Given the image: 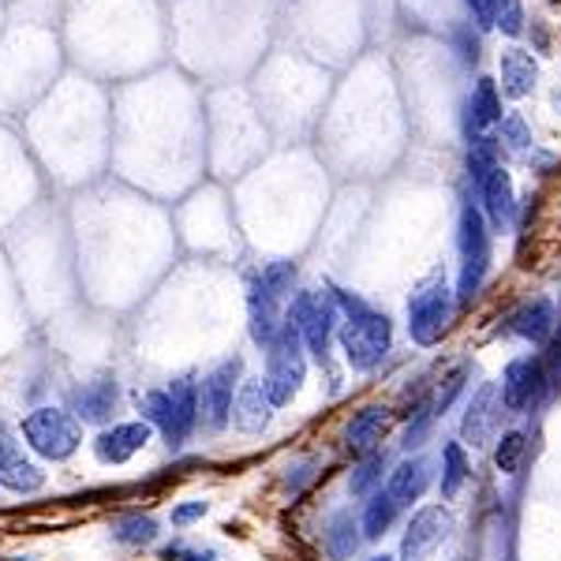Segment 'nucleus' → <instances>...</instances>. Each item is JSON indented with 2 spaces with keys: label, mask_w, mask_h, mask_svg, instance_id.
<instances>
[{
  "label": "nucleus",
  "mask_w": 561,
  "mask_h": 561,
  "mask_svg": "<svg viewBox=\"0 0 561 561\" xmlns=\"http://www.w3.org/2000/svg\"><path fill=\"white\" fill-rule=\"evenodd\" d=\"M330 293L341 311V325H337L341 356H345V364L356 375H370L393 352V319L386 311H378V307H370L359 293H348V288L337 285H330Z\"/></svg>",
  "instance_id": "f257e3e1"
},
{
  "label": "nucleus",
  "mask_w": 561,
  "mask_h": 561,
  "mask_svg": "<svg viewBox=\"0 0 561 561\" xmlns=\"http://www.w3.org/2000/svg\"><path fill=\"white\" fill-rule=\"evenodd\" d=\"M293 293H296V262L277 259L251 274V280H248V330L259 348H266L280 333V325H285V307L293 300Z\"/></svg>",
  "instance_id": "f03ea898"
},
{
  "label": "nucleus",
  "mask_w": 561,
  "mask_h": 561,
  "mask_svg": "<svg viewBox=\"0 0 561 561\" xmlns=\"http://www.w3.org/2000/svg\"><path fill=\"white\" fill-rule=\"evenodd\" d=\"M457 255H460V270H457V307H468L483 293L486 277H491V225H486L483 210H479L476 195L460 198V214H457Z\"/></svg>",
  "instance_id": "7ed1b4c3"
},
{
  "label": "nucleus",
  "mask_w": 561,
  "mask_h": 561,
  "mask_svg": "<svg viewBox=\"0 0 561 561\" xmlns=\"http://www.w3.org/2000/svg\"><path fill=\"white\" fill-rule=\"evenodd\" d=\"M139 412L150 427L161 431L169 449H180L198 427V382L192 375H180L165 389H150L139 397Z\"/></svg>",
  "instance_id": "20e7f679"
},
{
  "label": "nucleus",
  "mask_w": 561,
  "mask_h": 561,
  "mask_svg": "<svg viewBox=\"0 0 561 561\" xmlns=\"http://www.w3.org/2000/svg\"><path fill=\"white\" fill-rule=\"evenodd\" d=\"M285 322H293L304 337V348L314 364H330V348L337 341L341 311L330 288H296L285 307Z\"/></svg>",
  "instance_id": "39448f33"
},
{
  "label": "nucleus",
  "mask_w": 561,
  "mask_h": 561,
  "mask_svg": "<svg viewBox=\"0 0 561 561\" xmlns=\"http://www.w3.org/2000/svg\"><path fill=\"white\" fill-rule=\"evenodd\" d=\"M304 378H307L304 337L293 322H285L277 337L266 345V375H262V386H266L270 404H274V409L293 404V397L304 389Z\"/></svg>",
  "instance_id": "423d86ee"
},
{
  "label": "nucleus",
  "mask_w": 561,
  "mask_h": 561,
  "mask_svg": "<svg viewBox=\"0 0 561 561\" xmlns=\"http://www.w3.org/2000/svg\"><path fill=\"white\" fill-rule=\"evenodd\" d=\"M454 314H457L454 288H449L442 277L427 280L423 288H415L412 300H409V337L420 348H434L449 333Z\"/></svg>",
  "instance_id": "0eeeda50"
},
{
  "label": "nucleus",
  "mask_w": 561,
  "mask_h": 561,
  "mask_svg": "<svg viewBox=\"0 0 561 561\" xmlns=\"http://www.w3.org/2000/svg\"><path fill=\"white\" fill-rule=\"evenodd\" d=\"M23 442L45 460H68L83 442V431H79V420L71 412L42 404L23 420Z\"/></svg>",
  "instance_id": "6e6552de"
},
{
  "label": "nucleus",
  "mask_w": 561,
  "mask_h": 561,
  "mask_svg": "<svg viewBox=\"0 0 561 561\" xmlns=\"http://www.w3.org/2000/svg\"><path fill=\"white\" fill-rule=\"evenodd\" d=\"M243 364L240 356H229L221 364H214L198 382V423L206 431H225L232 423V401H237V389L243 382Z\"/></svg>",
  "instance_id": "1a4fd4ad"
},
{
  "label": "nucleus",
  "mask_w": 561,
  "mask_h": 561,
  "mask_svg": "<svg viewBox=\"0 0 561 561\" xmlns=\"http://www.w3.org/2000/svg\"><path fill=\"white\" fill-rule=\"evenodd\" d=\"M502 409L505 412H531L542 397L550 393L547 370H542V356H517L502 370Z\"/></svg>",
  "instance_id": "9d476101"
},
{
  "label": "nucleus",
  "mask_w": 561,
  "mask_h": 561,
  "mask_svg": "<svg viewBox=\"0 0 561 561\" xmlns=\"http://www.w3.org/2000/svg\"><path fill=\"white\" fill-rule=\"evenodd\" d=\"M449 531H454V513H449L446 505H423V510H415L412 520L404 524L401 558L423 561L449 539Z\"/></svg>",
  "instance_id": "9b49d317"
},
{
  "label": "nucleus",
  "mask_w": 561,
  "mask_h": 561,
  "mask_svg": "<svg viewBox=\"0 0 561 561\" xmlns=\"http://www.w3.org/2000/svg\"><path fill=\"white\" fill-rule=\"evenodd\" d=\"M505 108H502V87L494 83L491 76H479L472 94L465 98V105H460V131H465V142L472 147V142L486 139L497 124H502Z\"/></svg>",
  "instance_id": "f8f14e48"
},
{
  "label": "nucleus",
  "mask_w": 561,
  "mask_h": 561,
  "mask_svg": "<svg viewBox=\"0 0 561 561\" xmlns=\"http://www.w3.org/2000/svg\"><path fill=\"white\" fill-rule=\"evenodd\" d=\"M502 389L497 382H483L465 404V420H460V438L465 446L483 449L497 438V423H502Z\"/></svg>",
  "instance_id": "ddd939ff"
},
{
  "label": "nucleus",
  "mask_w": 561,
  "mask_h": 561,
  "mask_svg": "<svg viewBox=\"0 0 561 561\" xmlns=\"http://www.w3.org/2000/svg\"><path fill=\"white\" fill-rule=\"evenodd\" d=\"M476 203H479V210H483L486 225L497 232L513 229V221H517V210H520L517 187H513V176L505 173L502 165L491 169V173L476 184Z\"/></svg>",
  "instance_id": "4468645a"
},
{
  "label": "nucleus",
  "mask_w": 561,
  "mask_h": 561,
  "mask_svg": "<svg viewBox=\"0 0 561 561\" xmlns=\"http://www.w3.org/2000/svg\"><path fill=\"white\" fill-rule=\"evenodd\" d=\"M389 431H393V412H389L386 404H364V409L345 423L341 442H345L348 454L359 460V457L378 454Z\"/></svg>",
  "instance_id": "2eb2a0df"
},
{
  "label": "nucleus",
  "mask_w": 561,
  "mask_h": 561,
  "mask_svg": "<svg viewBox=\"0 0 561 561\" xmlns=\"http://www.w3.org/2000/svg\"><path fill=\"white\" fill-rule=\"evenodd\" d=\"M42 483H45V472L23 454L15 434L0 420V486L12 494H34V491H42Z\"/></svg>",
  "instance_id": "dca6fc26"
},
{
  "label": "nucleus",
  "mask_w": 561,
  "mask_h": 561,
  "mask_svg": "<svg viewBox=\"0 0 561 561\" xmlns=\"http://www.w3.org/2000/svg\"><path fill=\"white\" fill-rule=\"evenodd\" d=\"M505 330H510L513 337L528 341V345L547 348L550 341H554V333H558V311H554V304H550L547 296H536V300L520 304L517 311H513L510 319H505Z\"/></svg>",
  "instance_id": "f3484780"
},
{
  "label": "nucleus",
  "mask_w": 561,
  "mask_h": 561,
  "mask_svg": "<svg viewBox=\"0 0 561 561\" xmlns=\"http://www.w3.org/2000/svg\"><path fill=\"white\" fill-rule=\"evenodd\" d=\"M153 427L147 420H135V423H113L94 438V457L102 465H128V460L147 449Z\"/></svg>",
  "instance_id": "a211bd4d"
},
{
  "label": "nucleus",
  "mask_w": 561,
  "mask_h": 561,
  "mask_svg": "<svg viewBox=\"0 0 561 561\" xmlns=\"http://www.w3.org/2000/svg\"><path fill=\"white\" fill-rule=\"evenodd\" d=\"M431 483H434V468H431V460L423 457V454H412V457H404V460H397L393 468H389V476H386V491L393 494V502L401 505H415L423 494L431 491Z\"/></svg>",
  "instance_id": "6ab92c4d"
},
{
  "label": "nucleus",
  "mask_w": 561,
  "mask_h": 561,
  "mask_svg": "<svg viewBox=\"0 0 561 561\" xmlns=\"http://www.w3.org/2000/svg\"><path fill=\"white\" fill-rule=\"evenodd\" d=\"M116 404H121V386H116L113 375H102V378H94V382H83L76 393H71V412H76V420H83V423L113 420Z\"/></svg>",
  "instance_id": "aec40b11"
},
{
  "label": "nucleus",
  "mask_w": 561,
  "mask_h": 561,
  "mask_svg": "<svg viewBox=\"0 0 561 561\" xmlns=\"http://www.w3.org/2000/svg\"><path fill=\"white\" fill-rule=\"evenodd\" d=\"M270 420H274V404H270L262 378H243L237 401H232V427L243 434H259L270 427Z\"/></svg>",
  "instance_id": "412c9836"
},
{
  "label": "nucleus",
  "mask_w": 561,
  "mask_h": 561,
  "mask_svg": "<svg viewBox=\"0 0 561 561\" xmlns=\"http://www.w3.org/2000/svg\"><path fill=\"white\" fill-rule=\"evenodd\" d=\"M497 76H502V94L505 98H528L539 83V65L528 49L513 45V49H505L502 60H497Z\"/></svg>",
  "instance_id": "4be33fe9"
},
{
  "label": "nucleus",
  "mask_w": 561,
  "mask_h": 561,
  "mask_svg": "<svg viewBox=\"0 0 561 561\" xmlns=\"http://www.w3.org/2000/svg\"><path fill=\"white\" fill-rule=\"evenodd\" d=\"M364 542V528H359V517H352V510H337L330 513L322 528V550L333 561H352Z\"/></svg>",
  "instance_id": "5701e85b"
},
{
  "label": "nucleus",
  "mask_w": 561,
  "mask_h": 561,
  "mask_svg": "<svg viewBox=\"0 0 561 561\" xmlns=\"http://www.w3.org/2000/svg\"><path fill=\"white\" fill-rule=\"evenodd\" d=\"M397 517H401V505L393 502V494H389L386 486H378L375 494L364 497V513H359V528H364V539L378 542L397 524Z\"/></svg>",
  "instance_id": "b1692460"
},
{
  "label": "nucleus",
  "mask_w": 561,
  "mask_h": 561,
  "mask_svg": "<svg viewBox=\"0 0 561 561\" xmlns=\"http://www.w3.org/2000/svg\"><path fill=\"white\" fill-rule=\"evenodd\" d=\"M468 476H472V465H468L465 442H446V446H442V472H438L442 502H454V497L465 491Z\"/></svg>",
  "instance_id": "393cba45"
},
{
  "label": "nucleus",
  "mask_w": 561,
  "mask_h": 561,
  "mask_svg": "<svg viewBox=\"0 0 561 561\" xmlns=\"http://www.w3.org/2000/svg\"><path fill=\"white\" fill-rule=\"evenodd\" d=\"M386 476H389L386 449H378V454H370V457H359L356 468H352V476H348V494L352 497H370L378 486H382Z\"/></svg>",
  "instance_id": "a878e982"
},
{
  "label": "nucleus",
  "mask_w": 561,
  "mask_h": 561,
  "mask_svg": "<svg viewBox=\"0 0 561 561\" xmlns=\"http://www.w3.org/2000/svg\"><path fill=\"white\" fill-rule=\"evenodd\" d=\"M524 460H528V434L524 431H505L494 438V468L502 476H520Z\"/></svg>",
  "instance_id": "bb28decb"
},
{
  "label": "nucleus",
  "mask_w": 561,
  "mask_h": 561,
  "mask_svg": "<svg viewBox=\"0 0 561 561\" xmlns=\"http://www.w3.org/2000/svg\"><path fill=\"white\" fill-rule=\"evenodd\" d=\"M113 539L124 542V547H150L158 539V520L147 517V513H128V517L113 520Z\"/></svg>",
  "instance_id": "cd10ccee"
},
{
  "label": "nucleus",
  "mask_w": 561,
  "mask_h": 561,
  "mask_svg": "<svg viewBox=\"0 0 561 561\" xmlns=\"http://www.w3.org/2000/svg\"><path fill=\"white\" fill-rule=\"evenodd\" d=\"M494 139L502 142V150H531L536 139H531V128L520 113H505L502 124L494 128Z\"/></svg>",
  "instance_id": "c85d7f7f"
},
{
  "label": "nucleus",
  "mask_w": 561,
  "mask_h": 561,
  "mask_svg": "<svg viewBox=\"0 0 561 561\" xmlns=\"http://www.w3.org/2000/svg\"><path fill=\"white\" fill-rule=\"evenodd\" d=\"M465 386H468V364H460L449 370L446 378H442L438 386H434V393H431V404H434V415H446L449 409H454V401L460 393H465Z\"/></svg>",
  "instance_id": "c756f323"
},
{
  "label": "nucleus",
  "mask_w": 561,
  "mask_h": 561,
  "mask_svg": "<svg viewBox=\"0 0 561 561\" xmlns=\"http://www.w3.org/2000/svg\"><path fill=\"white\" fill-rule=\"evenodd\" d=\"M494 8V26L505 34V38H520L524 34V4L520 0H491Z\"/></svg>",
  "instance_id": "7c9ffc66"
},
{
  "label": "nucleus",
  "mask_w": 561,
  "mask_h": 561,
  "mask_svg": "<svg viewBox=\"0 0 561 561\" xmlns=\"http://www.w3.org/2000/svg\"><path fill=\"white\" fill-rule=\"evenodd\" d=\"M479 34L483 31H472V26H454V45H457V57L460 65H476L479 53H483V45H479Z\"/></svg>",
  "instance_id": "2f4dec72"
},
{
  "label": "nucleus",
  "mask_w": 561,
  "mask_h": 561,
  "mask_svg": "<svg viewBox=\"0 0 561 561\" xmlns=\"http://www.w3.org/2000/svg\"><path fill=\"white\" fill-rule=\"evenodd\" d=\"M161 561H221V558H217V550H210V547H187V542H169V547L161 550Z\"/></svg>",
  "instance_id": "473e14b6"
},
{
  "label": "nucleus",
  "mask_w": 561,
  "mask_h": 561,
  "mask_svg": "<svg viewBox=\"0 0 561 561\" xmlns=\"http://www.w3.org/2000/svg\"><path fill=\"white\" fill-rule=\"evenodd\" d=\"M206 510H210V502H184V505H176L173 510V528H187V524H195V520H203L206 517Z\"/></svg>",
  "instance_id": "72a5a7b5"
},
{
  "label": "nucleus",
  "mask_w": 561,
  "mask_h": 561,
  "mask_svg": "<svg viewBox=\"0 0 561 561\" xmlns=\"http://www.w3.org/2000/svg\"><path fill=\"white\" fill-rule=\"evenodd\" d=\"M465 8L472 12L476 31H494V8H491V0H465Z\"/></svg>",
  "instance_id": "f704fd0d"
},
{
  "label": "nucleus",
  "mask_w": 561,
  "mask_h": 561,
  "mask_svg": "<svg viewBox=\"0 0 561 561\" xmlns=\"http://www.w3.org/2000/svg\"><path fill=\"white\" fill-rule=\"evenodd\" d=\"M367 561H393V558H389V554H375V558H367Z\"/></svg>",
  "instance_id": "c9c22d12"
},
{
  "label": "nucleus",
  "mask_w": 561,
  "mask_h": 561,
  "mask_svg": "<svg viewBox=\"0 0 561 561\" xmlns=\"http://www.w3.org/2000/svg\"><path fill=\"white\" fill-rule=\"evenodd\" d=\"M558 333H561V319H558Z\"/></svg>",
  "instance_id": "e433bc0d"
}]
</instances>
